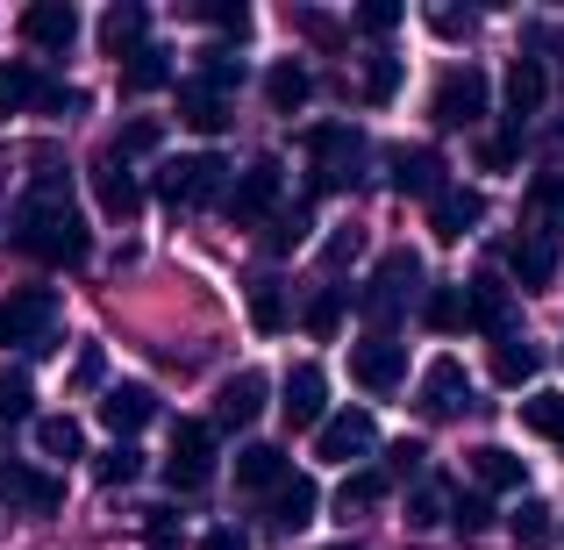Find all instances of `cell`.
I'll list each match as a JSON object with an SVG mask.
<instances>
[{
	"label": "cell",
	"mask_w": 564,
	"mask_h": 550,
	"mask_svg": "<svg viewBox=\"0 0 564 550\" xmlns=\"http://www.w3.org/2000/svg\"><path fill=\"white\" fill-rule=\"evenodd\" d=\"M443 172H451V165H443L436 151H422V143H400V151H386V180H393V193H414V201H436V193L451 186Z\"/></svg>",
	"instance_id": "5bb4252c"
},
{
	"label": "cell",
	"mask_w": 564,
	"mask_h": 550,
	"mask_svg": "<svg viewBox=\"0 0 564 550\" xmlns=\"http://www.w3.org/2000/svg\"><path fill=\"white\" fill-rule=\"evenodd\" d=\"M264 414V371H229L215 386V429H250Z\"/></svg>",
	"instance_id": "e0dca14e"
},
{
	"label": "cell",
	"mask_w": 564,
	"mask_h": 550,
	"mask_svg": "<svg viewBox=\"0 0 564 550\" xmlns=\"http://www.w3.org/2000/svg\"><path fill=\"white\" fill-rule=\"evenodd\" d=\"M414 293H422V258L414 250H386L372 287H365V315L379 322V336H393V322L414 308Z\"/></svg>",
	"instance_id": "3957f363"
},
{
	"label": "cell",
	"mask_w": 564,
	"mask_h": 550,
	"mask_svg": "<svg viewBox=\"0 0 564 550\" xmlns=\"http://www.w3.org/2000/svg\"><path fill=\"white\" fill-rule=\"evenodd\" d=\"M400 94V57H372V65H365V100H372V108H386V100Z\"/></svg>",
	"instance_id": "f6af8a7d"
},
{
	"label": "cell",
	"mask_w": 564,
	"mask_h": 550,
	"mask_svg": "<svg viewBox=\"0 0 564 550\" xmlns=\"http://www.w3.org/2000/svg\"><path fill=\"white\" fill-rule=\"evenodd\" d=\"M29 400H36V386H29V371H0V422H22Z\"/></svg>",
	"instance_id": "7dc6e473"
},
{
	"label": "cell",
	"mask_w": 564,
	"mask_h": 550,
	"mask_svg": "<svg viewBox=\"0 0 564 550\" xmlns=\"http://www.w3.org/2000/svg\"><path fill=\"white\" fill-rule=\"evenodd\" d=\"M158 193H165L172 207H215L221 193H229V165H221L215 151H193V158H172V165L158 172Z\"/></svg>",
	"instance_id": "277c9868"
},
{
	"label": "cell",
	"mask_w": 564,
	"mask_h": 550,
	"mask_svg": "<svg viewBox=\"0 0 564 550\" xmlns=\"http://www.w3.org/2000/svg\"><path fill=\"white\" fill-rule=\"evenodd\" d=\"M543 94H551L543 57H514V65H508V122H529V115L543 108Z\"/></svg>",
	"instance_id": "4316f807"
},
{
	"label": "cell",
	"mask_w": 564,
	"mask_h": 550,
	"mask_svg": "<svg viewBox=\"0 0 564 550\" xmlns=\"http://www.w3.org/2000/svg\"><path fill=\"white\" fill-rule=\"evenodd\" d=\"M486 100H494L486 72L479 65H451L436 79V94H429V115H436V129H471L486 115Z\"/></svg>",
	"instance_id": "5b68a950"
},
{
	"label": "cell",
	"mask_w": 564,
	"mask_h": 550,
	"mask_svg": "<svg viewBox=\"0 0 564 550\" xmlns=\"http://www.w3.org/2000/svg\"><path fill=\"white\" fill-rule=\"evenodd\" d=\"M508 529H514V543L522 550H543L557 537V515H551V500H522V508L508 515Z\"/></svg>",
	"instance_id": "e575fe53"
},
{
	"label": "cell",
	"mask_w": 564,
	"mask_h": 550,
	"mask_svg": "<svg viewBox=\"0 0 564 550\" xmlns=\"http://www.w3.org/2000/svg\"><path fill=\"white\" fill-rule=\"evenodd\" d=\"M522 429H529V436L564 443V393H529L522 400Z\"/></svg>",
	"instance_id": "d590c367"
},
{
	"label": "cell",
	"mask_w": 564,
	"mask_h": 550,
	"mask_svg": "<svg viewBox=\"0 0 564 550\" xmlns=\"http://www.w3.org/2000/svg\"><path fill=\"white\" fill-rule=\"evenodd\" d=\"M94 193H100V215H115V222H137L143 215V186L129 180V165H122V158H108V151L94 158Z\"/></svg>",
	"instance_id": "d6986e66"
},
{
	"label": "cell",
	"mask_w": 564,
	"mask_h": 550,
	"mask_svg": "<svg viewBox=\"0 0 564 550\" xmlns=\"http://www.w3.org/2000/svg\"><path fill=\"white\" fill-rule=\"evenodd\" d=\"M408 479V472H422V443H393V451H386V479Z\"/></svg>",
	"instance_id": "9f6ffc18"
},
{
	"label": "cell",
	"mask_w": 564,
	"mask_h": 550,
	"mask_svg": "<svg viewBox=\"0 0 564 550\" xmlns=\"http://www.w3.org/2000/svg\"><path fill=\"white\" fill-rule=\"evenodd\" d=\"M0 500L22 515H57L65 508V479L57 472H36V465H0Z\"/></svg>",
	"instance_id": "4fadbf2b"
},
{
	"label": "cell",
	"mask_w": 564,
	"mask_h": 550,
	"mask_svg": "<svg viewBox=\"0 0 564 550\" xmlns=\"http://www.w3.org/2000/svg\"><path fill=\"white\" fill-rule=\"evenodd\" d=\"M307 94H315V79H307L301 57H279V65L264 72V100H272V115H301Z\"/></svg>",
	"instance_id": "83f0119b"
},
{
	"label": "cell",
	"mask_w": 564,
	"mask_h": 550,
	"mask_svg": "<svg viewBox=\"0 0 564 550\" xmlns=\"http://www.w3.org/2000/svg\"><path fill=\"white\" fill-rule=\"evenodd\" d=\"M422 322H429V330H465V293H457V287L422 293Z\"/></svg>",
	"instance_id": "ab89813d"
},
{
	"label": "cell",
	"mask_w": 564,
	"mask_h": 550,
	"mask_svg": "<svg viewBox=\"0 0 564 550\" xmlns=\"http://www.w3.org/2000/svg\"><path fill=\"white\" fill-rule=\"evenodd\" d=\"M143 29H151V14H143L137 0H115V8L100 14V51L122 65V57H137V51H143Z\"/></svg>",
	"instance_id": "d4e9b609"
},
{
	"label": "cell",
	"mask_w": 564,
	"mask_h": 550,
	"mask_svg": "<svg viewBox=\"0 0 564 550\" xmlns=\"http://www.w3.org/2000/svg\"><path fill=\"white\" fill-rule=\"evenodd\" d=\"M301 322H307V336H336V322H344V287H322Z\"/></svg>",
	"instance_id": "ee69618b"
},
{
	"label": "cell",
	"mask_w": 564,
	"mask_h": 550,
	"mask_svg": "<svg viewBox=\"0 0 564 550\" xmlns=\"http://www.w3.org/2000/svg\"><path fill=\"white\" fill-rule=\"evenodd\" d=\"M514 158H522V137H514V129H500V137H479V172H508Z\"/></svg>",
	"instance_id": "c3c4849f"
},
{
	"label": "cell",
	"mask_w": 564,
	"mask_h": 550,
	"mask_svg": "<svg viewBox=\"0 0 564 550\" xmlns=\"http://www.w3.org/2000/svg\"><path fill=\"white\" fill-rule=\"evenodd\" d=\"M451 522L465 529V537H479V529L494 522V508H486V494H451Z\"/></svg>",
	"instance_id": "681fc988"
},
{
	"label": "cell",
	"mask_w": 564,
	"mask_h": 550,
	"mask_svg": "<svg viewBox=\"0 0 564 550\" xmlns=\"http://www.w3.org/2000/svg\"><path fill=\"white\" fill-rule=\"evenodd\" d=\"M143 543H151V550H180L186 543L180 515H172V508H143Z\"/></svg>",
	"instance_id": "bcb514c9"
},
{
	"label": "cell",
	"mask_w": 564,
	"mask_h": 550,
	"mask_svg": "<svg viewBox=\"0 0 564 550\" xmlns=\"http://www.w3.org/2000/svg\"><path fill=\"white\" fill-rule=\"evenodd\" d=\"M471 479H479L486 494H514V486H529V465L508 443H479V451H471Z\"/></svg>",
	"instance_id": "484cf974"
},
{
	"label": "cell",
	"mask_w": 564,
	"mask_h": 550,
	"mask_svg": "<svg viewBox=\"0 0 564 550\" xmlns=\"http://www.w3.org/2000/svg\"><path fill=\"white\" fill-rule=\"evenodd\" d=\"M200 22H215V29H229V36H243V29H250V8H243V0H236V8H229V0H207Z\"/></svg>",
	"instance_id": "f5cc1de1"
},
{
	"label": "cell",
	"mask_w": 564,
	"mask_h": 550,
	"mask_svg": "<svg viewBox=\"0 0 564 550\" xmlns=\"http://www.w3.org/2000/svg\"><path fill=\"white\" fill-rule=\"evenodd\" d=\"M350 379L365 386V393H393L400 379H408V344H393V336H365V344H350Z\"/></svg>",
	"instance_id": "30bf717a"
},
{
	"label": "cell",
	"mask_w": 564,
	"mask_h": 550,
	"mask_svg": "<svg viewBox=\"0 0 564 550\" xmlns=\"http://www.w3.org/2000/svg\"><path fill=\"white\" fill-rule=\"evenodd\" d=\"M43 94H51V86H43V72L29 65V57H8V65H0V115H22V108H36Z\"/></svg>",
	"instance_id": "f546056e"
},
{
	"label": "cell",
	"mask_w": 564,
	"mask_h": 550,
	"mask_svg": "<svg viewBox=\"0 0 564 550\" xmlns=\"http://www.w3.org/2000/svg\"><path fill=\"white\" fill-rule=\"evenodd\" d=\"M358 250H365V236H358V229H336L329 244H322V265H329V272H336V265H350V258H358Z\"/></svg>",
	"instance_id": "db71d44e"
},
{
	"label": "cell",
	"mask_w": 564,
	"mask_h": 550,
	"mask_svg": "<svg viewBox=\"0 0 564 550\" xmlns=\"http://www.w3.org/2000/svg\"><path fill=\"white\" fill-rule=\"evenodd\" d=\"M8 236H14V250L36 258V265H86V250H94V229H86L65 172H36V180H29V193L8 215Z\"/></svg>",
	"instance_id": "6da1fadb"
},
{
	"label": "cell",
	"mask_w": 564,
	"mask_h": 550,
	"mask_svg": "<svg viewBox=\"0 0 564 550\" xmlns=\"http://www.w3.org/2000/svg\"><path fill=\"white\" fill-rule=\"evenodd\" d=\"M279 193H286V165H279V158H258V165L236 180L229 215H236V222H272V215H279Z\"/></svg>",
	"instance_id": "7c38bea8"
},
{
	"label": "cell",
	"mask_w": 564,
	"mask_h": 550,
	"mask_svg": "<svg viewBox=\"0 0 564 550\" xmlns=\"http://www.w3.org/2000/svg\"><path fill=\"white\" fill-rule=\"evenodd\" d=\"M22 36L36 43V51L65 57L72 43H79V8H72V0H36V8H22Z\"/></svg>",
	"instance_id": "2e32d148"
},
{
	"label": "cell",
	"mask_w": 564,
	"mask_h": 550,
	"mask_svg": "<svg viewBox=\"0 0 564 550\" xmlns=\"http://www.w3.org/2000/svg\"><path fill=\"white\" fill-rule=\"evenodd\" d=\"M307 229H315V207H307V201L279 207V215L264 222V250H272V258H286V250H301V244H307Z\"/></svg>",
	"instance_id": "4dcf8cb0"
},
{
	"label": "cell",
	"mask_w": 564,
	"mask_h": 550,
	"mask_svg": "<svg viewBox=\"0 0 564 550\" xmlns=\"http://www.w3.org/2000/svg\"><path fill=\"white\" fill-rule=\"evenodd\" d=\"M365 165H372V143H365V129L350 122H322L307 129V180H315V193H344L365 180Z\"/></svg>",
	"instance_id": "7a4b0ae2"
},
{
	"label": "cell",
	"mask_w": 564,
	"mask_h": 550,
	"mask_svg": "<svg viewBox=\"0 0 564 550\" xmlns=\"http://www.w3.org/2000/svg\"><path fill=\"white\" fill-rule=\"evenodd\" d=\"M536 365H543V351L522 344V336H500V344H494V379L500 386H529V379H536Z\"/></svg>",
	"instance_id": "d6a6232c"
},
{
	"label": "cell",
	"mask_w": 564,
	"mask_h": 550,
	"mask_svg": "<svg viewBox=\"0 0 564 550\" xmlns=\"http://www.w3.org/2000/svg\"><path fill=\"white\" fill-rule=\"evenodd\" d=\"M200 86H215V94H229V86H243V57L229 51H200V72H193Z\"/></svg>",
	"instance_id": "7bdbcfd3"
},
{
	"label": "cell",
	"mask_w": 564,
	"mask_h": 550,
	"mask_svg": "<svg viewBox=\"0 0 564 550\" xmlns=\"http://www.w3.org/2000/svg\"><path fill=\"white\" fill-rule=\"evenodd\" d=\"M172 494H200L215 479V422H180L172 429V457H165Z\"/></svg>",
	"instance_id": "8992f818"
},
{
	"label": "cell",
	"mask_w": 564,
	"mask_h": 550,
	"mask_svg": "<svg viewBox=\"0 0 564 550\" xmlns=\"http://www.w3.org/2000/svg\"><path fill=\"white\" fill-rule=\"evenodd\" d=\"M158 143H165V129H158V115H137V122H122V129H115L108 158H151Z\"/></svg>",
	"instance_id": "8d00e7d4"
},
{
	"label": "cell",
	"mask_w": 564,
	"mask_h": 550,
	"mask_svg": "<svg viewBox=\"0 0 564 550\" xmlns=\"http://www.w3.org/2000/svg\"><path fill=\"white\" fill-rule=\"evenodd\" d=\"M250 322H258L264 336L286 330V287H279V279H258V287H250Z\"/></svg>",
	"instance_id": "f35d334b"
},
{
	"label": "cell",
	"mask_w": 564,
	"mask_h": 550,
	"mask_svg": "<svg viewBox=\"0 0 564 550\" xmlns=\"http://www.w3.org/2000/svg\"><path fill=\"white\" fill-rule=\"evenodd\" d=\"M200 550H250V537H243V529H207Z\"/></svg>",
	"instance_id": "6f0895ef"
},
{
	"label": "cell",
	"mask_w": 564,
	"mask_h": 550,
	"mask_svg": "<svg viewBox=\"0 0 564 550\" xmlns=\"http://www.w3.org/2000/svg\"><path fill=\"white\" fill-rule=\"evenodd\" d=\"M180 122L193 137H221V129H229V94H215V86H200V79H180Z\"/></svg>",
	"instance_id": "cb8c5ba5"
},
{
	"label": "cell",
	"mask_w": 564,
	"mask_h": 550,
	"mask_svg": "<svg viewBox=\"0 0 564 550\" xmlns=\"http://www.w3.org/2000/svg\"><path fill=\"white\" fill-rule=\"evenodd\" d=\"M286 479H293V465H286L279 443H243V451H236V486H243V494H279Z\"/></svg>",
	"instance_id": "7402d4cb"
},
{
	"label": "cell",
	"mask_w": 564,
	"mask_h": 550,
	"mask_svg": "<svg viewBox=\"0 0 564 550\" xmlns=\"http://www.w3.org/2000/svg\"><path fill=\"white\" fill-rule=\"evenodd\" d=\"M372 443H379V422L365 408H344V414H329V422L315 429L322 465H358V457H372Z\"/></svg>",
	"instance_id": "ba28073f"
},
{
	"label": "cell",
	"mask_w": 564,
	"mask_h": 550,
	"mask_svg": "<svg viewBox=\"0 0 564 550\" xmlns=\"http://www.w3.org/2000/svg\"><path fill=\"white\" fill-rule=\"evenodd\" d=\"M336 550H350V543H336Z\"/></svg>",
	"instance_id": "91938a15"
},
{
	"label": "cell",
	"mask_w": 564,
	"mask_h": 550,
	"mask_svg": "<svg viewBox=\"0 0 564 550\" xmlns=\"http://www.w3.org/2000/svg\"><path fill=\"white\" fill-rule=\"evenodd\" d=\"M443 515H451V486H443V479H436V486H414V494H408V522H414V529H436Z\"/></svg>",
	"instance_id": "60d3db41"
},
{
	"label": "cell",
	"mask_w": 564,
	"mask_h": 550,
	"mask_svg": "<svg viewBox=\"0 0 564 550\" xmlns=\"http://www.w3.org/2000/svg\"><path fill=\"white\" fill-rule=\"evenodd\" d=\"M486 222V193H471V186H443L436 201H429V229L443 236V244H457V236H471Z\"/></svg>",
	"instance_id": "ac0fdd59"
},
{
	"label": "cell",
	"mask_w": 564,
	"mask_h": 550,
	"mask_svg": "<svg viewBox=\"0 0 564 550\" xmlns=\"http://www.w3.org/2000/svg\"><path fill=\"white\" fill-rule=\"evenodd\" d=\"M429 29H436V36H451V43H465L471 29H479V14H465V8H429Z\"/></svg>",
	"instance_id": "816d5d0a"
},
{
	"label": "cell",
	"mask_w": 564,
	"mask_h": 550,
	"mask_svg": "<svg viewBox=\"0 0 564 550\" xmlns=\"http://www.w3.org/2000/svg\"><path fill=\"white\" fill-rule=\"evenodd\" d=\"M279 414H286V429H322L329 422V379H322V365H293L286 386H279Z\"/></svg>",
	"instance_id": "8fae6325"
},
{
	"label": "cell",
	"mask_w": 564,
	"mask_h": 550,
	"mask_svg": "<svg viewBox=\"0 0 564 550\" xmlns=\"http://www.w3.org/2000/svg\"><path fill=\"white\" fill-rule=\"evenodd\" d=\"M393 22H400V8H393V0H365V8H358V29H365V36H386Z\"/></svg>",
	"instance_id": "11a10c76"
},
{
	"label": "cell",
	"mask_w": 564,
	"mask_h": 550,
	"mask_svg": "<svg viewBox=\"0 0 564 550\" xmlns=\"http://www.w3.org/2000/svg\"><path fill=\"white\" fill-rule=\"evenodd\" d=\"M36 451L72 465V457H86V429L72 422V414H43V422H36Z\"/></svg>",
	"instance_id": "836d02e7"
},
{
	"label": "cell",
	"mask_w": 564,
	"mask_h": 550,
	"mask_svg": "<svg viewBox=\"0 0 564 550\" xmlns=\"http://www.w3.org/2000/svg\"><path fill=\"white\" fill-rule=\"evenodd\" d=\"M301 29H307L315 43H336V22H329V14H301Z\"/></svg>",
	"instance_id": "680465c9"
},
{
	"label": "cell",
	"mask_w": 564,
	"mask_h": 550,
	"mask_svg": "<svg viewBox=\"0 0 564 550\" xmlns=\"http://www.w3.org/2000/svg\"><path fill=\"white\" fill-rule=\"evenodd\" d=\"M51 322H57V293H43V287H29V293H8L0 301V351H22V344H43L51 336Z\"/></svg>",
	"instance_id": "9c48e42d"
},
{
	"label": "cell",
	"mask_w": 564,
	"mask_h": 550,
	"mask_svg": "<svg viewBox=\"0 0 564 550\" xmlns=\"http://www.w3.org/2000/svg\"><path fill=\"white\" fill-rule=\"evenodd\" d=\"M158 86H172V51L143 43V51L122 65V94H158Z\"/></svg>",
	"instance_id": "1f68e13d"
},
{
	"label": "cell",
	"mask_w": 564,
	"mask_h": 550,
	"mask_svg": "<svg viewBox=\"0 0 564 550\" xmlns=\"http://www.w3.org/2000/svg\"><path fill=\"white\" fill-rule=\"evenodd\" d=\"M151 414H158V393H151V386H137V379H129V386H108V393H100V422H108L115 436H137Z\"/></svg>",
	"instance_id": "603a6c76"
},
{
	"label": "cell",
	"mask_w": 564,
	"mask_h": 550,
	"mask_svg": "<svg viewBox=\"0 0 564 550\" xmlns=\"http://www.w3.org/2000/svg\"><path fill=\"white\" fill-rule=\"evenodd\" d=\"M508 322H514V293H508V279H500V272H479V279L465 287V330L508 336Z\"/></svg>",
	"instance_id": "9a60e30c"
},
{
	"label": "cell",
	"mask_w": 564,
	"mask_h": 550,
	"mask_svg": "<svg viewBox=\"0 0 564 550\" xmlns=\"http://www.w3.org/2000/svg\"><path fill=\"white\" fill-rule=\"evenodd\" d=\"M315 508H322L315 479H301V472H293V479L279 486L272 500H264V522H272V537H301V529L315 522Z\"/></svg>",
	"instance_id": "ffe728a7"
},
{
	"label": "cell",
	"mask_w": 564,
	"mask_h": 550,
	"mask_svg": "<svg viewBox=\"0 0 564 550\" xmlns=\"http://www.w3.org/2000/svg\"><path fill=\"white\" fill-rule=\"evenodd\" d=\"M414 408H422V422H457V414H471V379L457 358H436L422 371V386H414Z\"/></svg>",
	"instance_id": "52a82bcc"
},
{
	"label": "cell",
	"mask_w": 564,
	"mask_h": 550,
	"mask_svg": "<svg viewBox=\"0 0 564 550\" xmlns=\"http://www.w3.org/2000/svg\"><path fill=\"white\" fill-rule=\"evenodd\" d=\"M508 272L522 279L529 293H543L551 272H557V244H543V236H514V244H508Z\"/></svg>",
	"instance_id": "f1b7e54d"
},
{
	"label": "cell",
	"mask_w": 564,
	"mask_h": 550,
	"mask_svg": "<svg viewBox=\"0 0 564 550\" xmlns=\"http://www.w3.org/2000/svg\"><path fill=\"white\" fill-rule=\"evenodd\" d=\"M522 215H529V236L557 244V236H564V172H536V180H529Z\"/></svg>",
	"instance_id": "44dd1931"
},
{
	"label": "cell",
	"mask_w": 564,
	"mask_h": 550,
	"mask_svg": "<svg viewBox=\"0 0 564 550\" xmlns=\"http://www.w3.org/2000/svg\"><path fill=\"white\" fill-rule=\"evenodd\" d=\"M100 379H108V358H100V344H86L79 358H72V393H94Z\"/></svg>",
	"instance_id": "f907efd6"
},
{
	"label": "cell",
	"mask_w": 564,
	"mask_h": 550,
	"mask_svg": "<svg viewBox=\"0 0 564 550\" xmlns=\"http://www.w3.org/2000/svg\"><path fill=\"white\" fill-rule=\"evenodd\" d=\"M94 472H100V486H137L143 479V451H137V443H115Z\"/></svg>",
	"instance_id": "b9f144b4"
},
{
	"label": "cell",
	"mask_w": 564,
	"mask_h": 550,
	"mask_svg": "<svg viewBox=\"0 0 564 550\" xmlns=\"http://www.w3.org/2000/svg\"><path fill=\"white\" fill-rule=\"evenodd\" d=\"M379 500H386V472L365 465V472H350V479H344V494H336V515H365V508H379Z\"/></svg>",
	"instance_id": "74e56055"
}]
</instances>
